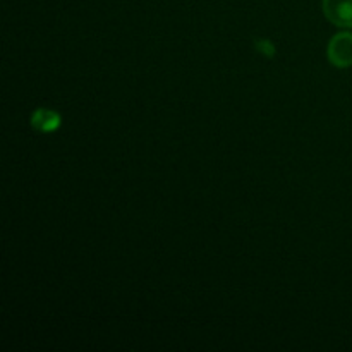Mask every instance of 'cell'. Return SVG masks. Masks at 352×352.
Instances as JSON below:
<instances>
[{
    "instance_id": "cell-1",
    "label": "cell",
    "mask_w": 352,
    "mask_h": 352,
    "mask_svg": "<svg viewBox=\"0 0 352 352\" xmlns=\"http://www.w3.org/2000/svg\"><path fill=\"white\" fill-rule=\"evenodd\" d=\"M329 60L336 67H351L352 65V33H339L330 40Z\"/></svg>"
},
{
    "instance_id": "cell-2",
    "label": "cell",
    "mask_w": 352,
    "mask_h": 352,
    "mask_svg": "<svg viewBox=\"0 0 352 352\" xmlns=\"http://www.w3.org/2000/svg\"><path fill=\"white\" fill-rule=\"evenodd\" d=\"M327 19L339 28H352V0H323Z\"/></svg>"
},
{
    "instance_id": "cell-3",
    "label": "cell",
    "mask_w": 352,
    "mask_h": 352,
    "mask_svg": "<svg viewBox=\"0 0 352 352\" xmlns=\"http://www.w3.org/2000/svg\"><path fill=\"white\" fill-rule=\"evenodd\" d=\"M31 126L40 133H54L60 126V116L50 109H38L31 116Z\"/></svg>"
}]
</instances>
